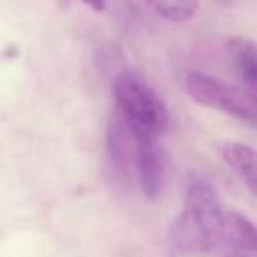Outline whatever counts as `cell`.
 Listing matches in <instances>:
<instances>
[{"label":"cell","mask_w":257,"mask_h":257,"mask_svg":"<svg viewBox=\"0 0 257 257\" xmlns=\"http://www.w3.org/2000/svg\"><path fill=\"white\" fill-rule=\"evenodd\" d=\"M225 211L213 185L201 177L187 181L183 207L173 221L169 239L177 251L205 253L223 241Z\"/></svg>","instance_id":"1"},{"label":"cell","mask_w":257,"mask_h":257,"mask_svg":"<svg viewBox=\"0 0 257 257\" xmlns=\"http://www.w3.org/2000/svg\"><path fill=\"white\" fill-rule=\"evenodd\" d=\"M116 112L135 141H159L169 124V110L157 90L137 72L124 70L112 82Z\"/></svg>","instance_id":"2"},{"label":"cell","mask_w":257,"mask_h":257,"mask_svg":"<svg viewBox=\"0 0 257 257\" xmlns=\"http://www.w3.org/2000/svg\"><path fill=\"white\" fill-rule=\"evenodd\" d=\"M183 86L193 102L229 114L247 124H257V102L245 88L201 70H191L185 76Z\"/></svg>","instance_id":"3"},{"label":"cell","mask_w":257,"mask_h":257,"mask_svg":"<svg viewBox=\"0 0 257 257\" xmlns=\"http://www.w3.org/2000/svg\"><path fill=\"white\" fill-rule=\"evenodd\" d=\"M104 151H106V161L114 179L120 183H128L131 171L135 165V137L116 110L110 116L106 126Z\"/></svg>","instance_id":"4"},{"label":"cell","mask_w":257,"mask_h":257,"mask_svg":"<svg viewBox=\"0 0 257 257\" xmlns=\"http://www.w3.org/2000/svg\"><path fill=\"white\" fill-rule=\"evenodd\" d=\"M135 169L143 195L155 201L165 181V157L157 141H135Z\"/></svg>","instance_id":"5"},{"label":"cell","mask_w":257,"mask_h":257,"mask_svg":"<svg viewBox=\"0 0 257 257\" xmlns=\"http://www.w3.org/2000/svg\"><path fill=\"white\" fill-rule=\"evenodd\" d=\"M227 50L237 76L243 80L245 90L257 102V42L241 36H233L227 42Z\"/></svg>","instance_id":"6"},{"label":"cell","mask_w":257,"mask_h":257,"mask_svg":"<svg viewBox=\"0 0 257 257\" xmlns=\"http://www.w3.org/2000/svg\"><path fill=\"white\" fill-rule=\"evenodd\" d=\"M221 155L237 179L257 197V149L245 143H225Z\"/></svg>","instance_id":"7"},{"label":"cell","mask_w":257,"mask_h":257,"mask_svg":"<svg viewBox=\"0 0 257 257\" xmlns=\"http://www.w3.org/2000/svg\"><path fill=\"white\" fill-rule=\"evenodd\" d=\"M223 241L233 249L257 251V225L237 211H225Z\"/></svg>","instance_id":"8"},{"label":"cell","mask_w":257,"mask_h":257,"mask_svg":"<svg viewBox=\"0 0 257 257\" xmlns=\"http://www.w3.org/2000/svg\"><path fill=\"white\" fill-rule=\"evenodd\" d=\"M151 10L169 22H187L199 12V0H145Z\"/></svg>","instance_id":"9"},{"label":"cell","mask_w":257,"mask_h":257,"mask_svg":"<svg viewBox=\"0 0 257 257\" xmlns=\"http://www.w3.org/2000/svg\"><path fill=\"white\" fill-rule=\"evenodd\" d=\"M90 10H94V12H104L106 10V4H108V0H82Z\"/></svg>","instance_id":"10"},{"label":"cell","mask_w":257,"mask_h":257,"mask_svg":"<svg viewBox=\"0 0 257 257\" xmlns=\"http://www.w3.org/2000/svg\"><path fill=\"white\" fill-rule=\"evenodd\" d=\"M217 2H231V0H217Z\"/></svg>","instance_id":"11"}]
</instances>
